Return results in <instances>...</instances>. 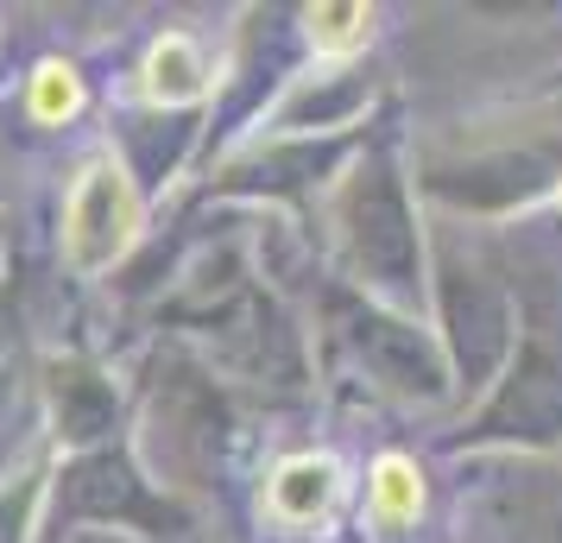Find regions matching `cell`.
<instances>
[{
  "mask_svg": "<svg viewBox=\"0 0 562 543\" xmlns=\"http://www.w3.org/2000/svg\"><path fill=\"white\" fill-rule=\"evenodd\" d=\"M139 228H146V208H139L127 165L114 152L82 158V171L70 178V196H64V259L82 279H95L114 259H127Z\"/></svg>",
  "mask_w": 562,
  "mask_h": 543,
  "instance_id": "cell-1",
  "label": "cell"
},
{
  "mask_svg": "<svg viewBox=\"0 0 562 543\" xmlns=\"http://www.w3.org/2000/svg\"><path fill=\"white\" fill-rule=\"evenodd\" d=\"M348 493V474L329 449H304V455H284L272 474H266V518L279 531H323Z\"/></svg>",
  "mask_w": 562,
  "mask_h": 543,
  "instance_id": "cell-2",
  "label": "cell"
},
{
  "mask_svg": "<svg viewBox=\"0 0 562 543\" xmlns=\"http://www.w3.org/2000/svg\"><path fill=\"white\" fill-rule=\"evenodd\" d=\"M209 52L196 32H158L153 45H146V57H139V70H133V95L146 108H190L209 95Z\"/></svg>",
  "mask_w": 562,
  "mask_h": 543,
  "instance_id": "cell-3",
  "label": "cell"
},
{
  "mask_svg": "<svg viewBox=\"0 0 562 543\" xmlns=\"http://www.w3.org/2000/svg\"><path fill=\"white\" fill-rule=\"evenodd\" d=\"M373 26H380V13L373 7H360V0H329V7H310L304 13V38L316 57H355L373 45Z\"/></svg>",
  "mask_w": 562,
  "mask_h": 543,
  "instance_id": "cell-6",
  "label": "cell"
},
{
  "mask_svg": "<svg viewBox=\"0 0 562 543\" xmlns=\"http://www.w3.org/2000/svg\"><path fill=\"white\" fill-rule=\"evenodd\" d=\"M424 506H430V480H424L417 455H405V449L373 455V467H367V518L380 531H405V524L424 518Z\"/></svg>",
  "mask_w": 562,
  "mask_h": 543,
  "instance_id": "cell-4",
  "label": "cell"
},
{
  "mask_svg": "<svg viewBox=\"0 0 562 543\" xmlns=\"http://www.w3.org/2000/svg\"><path fill=\"white\" fill-rule=\"evenodd\" d=\"M89 108V77L70 57H38L26 77V121L32 127H70Z\"/></svg>",
  "mask_w": 562,
  "mask_h": 543,
  "instance_id": "cell-5",
  "label": "cell"
}]
</instances>
